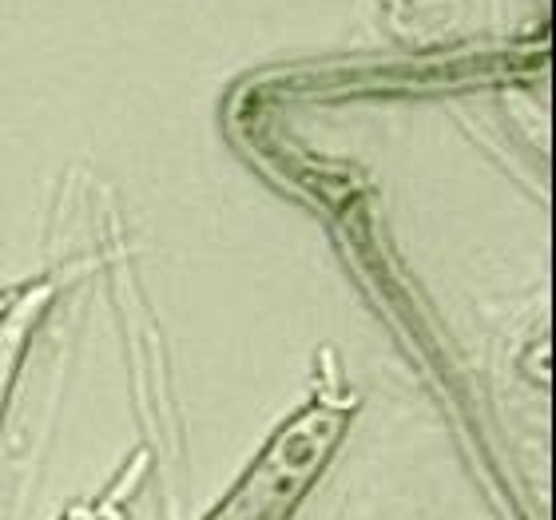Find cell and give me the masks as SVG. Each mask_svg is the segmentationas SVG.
Wrapping results in <instances>:
<instances>
[{
  "label": "cell",
  "instance_id": "cell-1",
  "mask_svg": "<svg viewBox=\"0 0 556 520\" xmlns=\"http://www.w3.org/2000/svg\"><path fill=\"white\" fill-rule=\"evenodd\" d=\"M48 299H52V287L40 282V287H33L28 294H21L9 310L0 314V414H4L12 378H16V366H21L24 350H28V338H33L36 322H40Z\"/></svg>",
  "mask_w": 556,
  "mask_h": 520
}]
</instances>
